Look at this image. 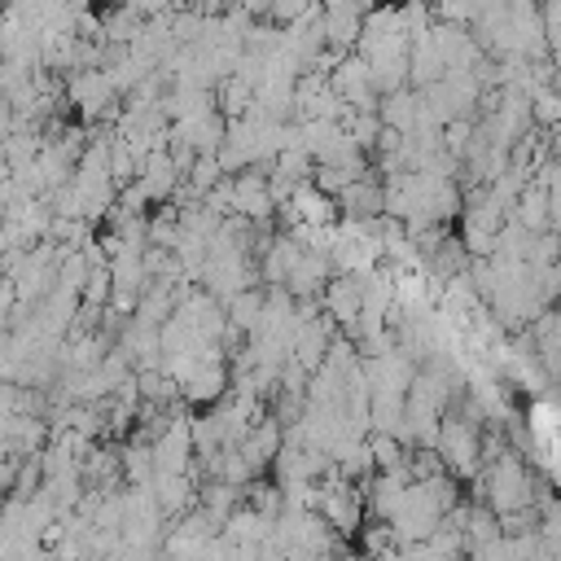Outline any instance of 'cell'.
Segmentation results:
<instances>
[{
  "instance_id": "1",
  "label": "cell",
  "mask_w": 561,
  "mask_h": 561,
  "mask_svg": "<svg viewBox=\"0 0 561 561\" xmlns=\"http://www.w3.org/2000/svg\"><path fill=\"white\" fill-rule=\"evenodd\" d=\"M443 460L456 469V473H469V469H478V456H482V447H478V430L469 425V421H447L443 425Z\"/></svg>"
}]
</instances>
